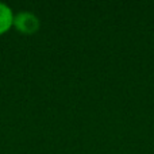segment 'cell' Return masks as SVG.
<instances>
[{"mask_svg":"<svg viewBox=\"0 0 154 154\" xmlns=\"http://www.w3.org/2000/svg\"><path fill=\"white\" fill-rule=\"evenodd\" d=\"M14 24L16 26V29L20 30L22 32L26 34H32L38 30L39 27V20L34 14L29 12V11H20L15 15L14 18Z\"/></svg>","mask_w":154,"mask_h":154,"instance_id":"1","label":"cell"},{"mask_svg":"<svg viewBox=\"0 0 154 154\" xmlns=\"http://www.w3.org/2000/svg\"><path fill=\"white\" fill-rule=\"evenodd\" d=\"M12 22H14L12 11L10 10L8 5H5L4 3L0 2V32L5 31L11 26Z\"/></svg>","mask_w":154,"mask_h":154,"instance_id":"2","label":"cell"}]
</instances>
